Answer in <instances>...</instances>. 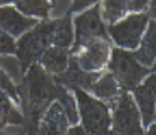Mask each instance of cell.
<instances>
[{"label": "cell", "mask_w": 156, "mask_h": 135, "mask_svg": "<svg viewBox=\"0 0 156 135\" xmlns=\"http://www.w3.org/2000/svg\"><path fill=\"white\" fill-rule=\"evenodd\" d=\"M20 104L18 108L23 114V125L20 135H38V125L45 110L56 101L58 84L53 75L45 72L38 63H33L24 74L17 86Z\"/></svg>", "instance_id": "6da1fadb"}, {"label": "cell", "mask_w": 156, "mask_h": 135, "mask_svg": "<svg viewBox=\"0 0 156 135\" xmlns=\"http://www.w3.org/2000/svg\"><path fill=\"white\" fill-rule=\"evenodd\" d=\"M77 101L80 126L89 135H107L111 131V108L83 89H71Z\"/></svg>", "instance_id": "7a4b0ae2"}, {"label": "cell", "mask_w": 156, "mask_h": 135, "mask_svg": "<svg viewBox=\"0 0 156 135\" xmlns=\"http://www.w3.org/2000/svg\"><path fill=\"white\" fill-rule=\"evenodd\" d=\"M53 26L54 20H39L36 26H33L30 30L15 39V56L18 59L21 74H24L33 63H36L44 51L51 45Z\"/></svg>", "instance_id": "3957f363"}, {"label": "cell", "mask_w": 156, "mask_h": 135, "mask_svg": "<svg viewBox=\"0 0 156 135\" xmlns=\"http://www.w3.org/2000/svg\"><path fill=\"white\" fill-rule=\"evenodd\" d=\"M107 71L116 78V81L123 92H132V89H135L149 74L155 72V69L140 65L134 59L131 51H126L117 47H113L111 50Z\"/></svg>", "instance_id": "277c9868"}, {"label": "cell", "mask_w": 156, "mask_h": 135, "mask_svg": "<svg viewBox=\"0 0 156 135\" xmlns=\"http://www.w3.org/2000/svg\"><path fill=\"white\" fill-rule=\"evenodd\" d=\"M150 20L153 18L149 15V12H140V14H128L122 20L108 24L107 33L113 47L126 51H134L138 47Z\"/></svg>", "instance_id": "5b68a950"}, {"label": "cell", "mask_w": 156, "mask_h": 135, "mask_svg": "<svg viewBox=\"0 0 156 135\" xmlns=\"http://www.w3.org/2000/svg\"><path fill=\"white\" fill-rule=\"evenodd\" d=\"M74 27V44L69 50V54L77 53L80 48L98 39H110L107 33V24L101 18L99 3L84 9L72 17Z\"/></svg>", "instance_id": "8992f818"}, {"label": "cell", "mask_w": 156, "mask_h": 135, "mask_svg": "<svg viewBox=\"0 0 156 135\" xmlns=\"http://www.w3.org/2000/svg\"><path fill=\"white\" fill-rule=\"evenodd\" d=\"M111 131L117 135H144L140 111L131 92H122L111 107Z\"/></svg>", "instance_id": "52a82bcc"}, {"label": "cell", "mask_w": 156, "mask_h": 135, "mask_svg": "<svg viewBox=\"0 0 156 135\" xmlns=\"http://www.w3.org/2000/svg\"><path fill=\"white\" fill-rule=\"evenodd\" d=\"M113 44L110 39H98L86 47L80 48L77 53L71 54L77 60L78 66L87 72H104L107 69L111 56Z\"/></svg>", "instance_id": "ba28073f"}, {"label": "cell", "mask_w": 156, "mask_h": 135, "mask_svg": "<svg viewBox=\"0 0 156 135\" xmlns=\"http://www.w3.org/2000/svg\"><path fill=\"white\" fill-rule=\"evenodd\" d=\"M156 75L155 72L149 74L135 89H132V98L136 104V108L140 111L141 117V125L146 129L152 123H155L156 119Z\"/></svg>", "instance_id": "9c48e42d"}, {"label": "cell", "mask_w": 156, "mask_h": 135, "mask_svg": "<svg viewBox=\"0 0 156 135\" xmlns=\"http://www.w3.org/2000/svg\"><path fill=\"white\" fill-rule=\"evenodd\" d=\"M102 72H87V71H83L80 66H78L77 60L72 57H69V63H68V68L58 74V75H53V80L66 87V89H83L86 92H90L92 86L96 83V80L101 77Z\"/></svg>", "instance_id": "30bf717a"}, {"label": "cell", "mask_w": 156, "mask_h": 135, "mask_svg": "<svg viewBox=\"0 0 156 135\" xmlns=\"http://www.w3.org/2000/svg\"><path fill=\"white\" fill-rule=\"evenodd\" d=\"M38 21L39 20L36 18L23 15L14 5L0 6V29L14 39L20 38L23 33L30 30L33 26L38 24Z\"/></svg>", "instance_id": "8fae6325"}, {"label": "cell", "mask_w": 156, "mask_h": 135, "mask_svg": "<svg viewBox=\"0 0 156 135\" xmlns=\"http://www.w3.org/2000/svg\"><path fill=\"white\" fill-rule=\"evenodd\" d=\"M69 128L71 125L62 105L57 101H54L45 110V113L39 120L38 135H66Z\"/></svg>", "instance_id": "7c38bea8"}, {"label": "cell", "mask_w": 156, "mask_h": 135, "mask_svg": "<svg viewBox=\"0 0 156 135\" xmlns=\"http://www.w3.org/2000/svg\"><path fill=\"white\" fill-rule=\"evenodd\" d=\"M122 92L123 90L120 89V86H119V83L116 81V78L105 69L101 74V77L96 80V83L92 86V89H90L89 93L93 95L99 101H102L104 104H107L111 108L116 104V101L119 99Z\"/></svg>", "instance_id": "4fadbf2b"}, {"label": "cell", "mask_w": 156, "mask_h": 135, "mask_svg": "<svg viewBox=\"0 0 156 135\" xmlns=\"http://www.w3.org/2000/svg\"><path fill=\"white\" fill-rule=\"evenodd\" d=\"M69 57H71V54H69L68 48L50 45L36 63L50 75H58L68 68Z\"/></svg>", "instance_id": "5bb4252c"}, {"label": "cell", "mask_w": 156, "mask_h": 135, "mask_svg": "<svg viewBox=\"0 0 156 135\" xmlns=\"http://www.w3.org/2000/svg\"><path fill=\"white\" fill-rule=\"evenodd\" d=\"M155 20H150L138 47L134 51H131L140 65L150 69H153L155 66Z\"/></svg>", "instance_id": "9a60e30c"}, {"label": "cell", "mask_w": 156, "mask_h": 135, "mask_svg": "<svg viewBox=\"0 0 156 135\" xmlns=\"http://www.w3.org/2000/svg\"><path fill=\"white\" fill-rule=\"evenodd\" d=\"M54 20L53 33H51V45L71 50L74 44V27H72V15L66 14L63 17Z\"/></svg>", "instance_id": "2e32d148"}, {"label": "cell", "mask_w": 156, "mask_h": 135, "mask_svg": "<svg viewBox=\"0 0 156 135\" xmlns=\"http://www.w3.org/2000/svg\"><path fill=\"white\" fill-rule=\"evenodd\" d=\"M11 3L26 17L48 18L51 11V0H11Z\"/></svg>", "instance_id": "e0dca14e"}, {"label": "cell", "mask_w": 156, "mask_h": 135, "mask_svg": "<svg viewBox=\"0 0 156 135\" xmlns=\"http://www.w3.org/2000/svg\"><path fill=\"white\" fill-rule=\"evenodd\" d=\"M6 125L21 126L23 125V114L20 108L11 101V98L0 92V132L6 128Z\"/></svg>", "instance_id": "ac0fdd59"}, {"label": "cell", "mask_w": 156, "mask_h": 135, "mask_svg": "<svg viewBox=\"0 0 156 135\" xmlns=\"http://www.w3.org/2000/svg\"><path fill=\"white\" fill-rule=\"evenodd\" d=\"M128 3L129 0H101L99 2V11L101 18L105 24H113L123 17H126L128 12Z\"/></svg>", "instance_id": "d6986e66"}, {"label": "cell", "mask_w": 156, "mask_h": 135, "mask_svg": "<svg viewBox=\"0 0 156 135\" xmlns=\"http://www.w3.org/2000/svg\"><path fill=\"white\" fill-rule=\"evenodd\" d=\"M56 101L62 105L65 114L68 117V122L71 126H75L80 123V117H78V108H77V101H75V96L74 93H71L69 89L63 87L58 84V90H57V96H56Z\"/></svg>", "instance_id": "ffe728a7"}, {"label": "cell", "mask_w": 156, "mask_h": 135, "mask_svg": "<svg viewBox=\"0 0 156 135\" xmlns=\"http://www.w3.org/2000/svg\"><path fill=\"white\" fill-rule=\"evenodd\" d=\"M0 92L8 95L11 98V101L18 107L20 98H18V90H17V84L12 81V78L9 77L3 69H0Z\"/></svg>", "instance_id": "44dd1931"}, {"label": "cell", "mask_w": 156, "mask_h": 135, "mask_svg": "<svg viewBox=\"0 0 156 135\" xmlns=\"http://www.w3.org/2000/svg\"><path fill=\"white\" fill-rule=\"evenodd\" d=\"M15 39L0 29V54H15Z\"/></svg>", "instance_id": "7402d4cb"}, {"label": "cell", "mask_w": 156, "mask_h": 135, "mask_svg": "<svg viewBox=\"0 0 156 135\" xmlns=\"http://www.w3.org/2000/svg\"><path fill=\"white\" fill-rule=\"evenodd\" d=\"M99 2L101 0H71V6H69L68 14L69 15H75V14L84 11V9H89V8L98 5Z\"/></svg>", "instance_id": "603a6c76"}, {"label": "cell", "mask_w": 156, "mask_h": 135, "mask_svg": "<svg viewBox=\"0 0 156 135\" xmlns=\"http://www.w3.org/2000/svg\"><path fill=\"white\" fill-rule=\"evenodd\" d=\"M155 0H129L128 3V12L129 14H140V12H147L150 9V5Z\"/></svg>", "instance_id": "cb8c5ba5"}, {"label": "cell", "mask_w": 156, "mask_h": 135, "mask_svg": "<svg viewBox=\"0 0 156 135\" xmlns=\"http://www.w3.org/2000/svg\"><path fill=\"white\" fill-rule=\"evenodd\" d=\"M66 135H87V134H86V131H84L80 125H75V126H71V128L68 129Z\"/></svg>", "instance_id": "d4e9b609"}, {"label": "cell", "mask_w": 156, "mask_h": 135, "mask_svg": "<svg viewBox=\"0 0 156 135\" xmlns=\"http://www.w3.org/2000/svg\"><path fill=\"white\" fill-rule=\"evenodd\" d=\"M107 135H117V134H116V132H113V131H110V132H108Z\"/></svg>", "instance_id": "484cf974"}, {"label": "cell", "mask_w": 156, "mask_h": 135, "mask_svg": "<svg viewBox=\"0 0 156 135\" xmlns=\"http://www.w3.org/2000/svg\"><path fill=\"white\" fill-rule=\"evenodd\" d=\"M2 135H8V134H5V132H2ZM12 135H14V134H12Z\"/></svg>", "instance_id": "4316f807"}, {"label": "cell", "mask_w": 156, "mask_h": 135, "mask_svg": "<svg viewBox=\"0 0 156 135\" xmlns=\"http://www.w3.org/2000/svg\"><path fill=\"white\" fill-rule=\"evenodd\" d=\"M87 135H89V134H87Z\"/></svg>", "instance_id": "83f0119b"}]
</instances>
